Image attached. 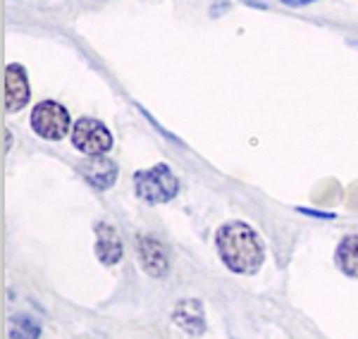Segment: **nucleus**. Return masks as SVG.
Here are the masks:
<instances>
[{
  "mask_svg": "<svg viewBox=\"0 0 358 339\" xmlns=\"http://www.w3.org/2000/svg\"><path fill=\"white\" fill-rule=\"evenodd\" d=\"M122 239H120L117 229L108 222H98L96 225V256L103 266L113 268L122 261Z\"/></svg>",
  "mask_w": 358,
  "mask_h": 339,
  "instance_id": "nucleus-8",
  "label": "nucleus"
},
{
  "mask_svg": "<svg viewBox=\"0 0 358 339\" xmlns=\"http://www.w3.org/2000/svg\"><path fill=\"white\" fill-rule=\"evenodd\" d=\"M282 3L292 5V8H301V5H308V3H315V0H282Z\"/></svg>",
  "mask_w": 358,
  "mask_h": 339,
  "instance_id": "nucleus-12",
  "label": "nucleus"
},
{
  "mask_svg": "<svg viewBox=\"0 0 358 339\" xmlns=\"http://www.w3.org/2000/svg\"><path fill=\"white\" fill-rule=\"evenodd\" d=\"M29 103V82L22 65H8L5 70V110L17 113Z\"/></svg>",
  "mask_w": 358,
  "mask_h": 339,
  "instance_id": "nucleus-7",
  "label": "nucleus"
},
{
  "mask_svg": "<svg viewBox=\"0 0 358 339\" xmlns=\"http://www.w3.org/2000/svg\"><path fill=\"white\" fill-rule=\"evenodd\" d=\"M72 143L86 156H103L113 148V136L103 122L94 117H82L72 129Z\"/></svg>",
  "mask_w": 358,
  "mask_h": 339,
  "instance_id": "nucleus-4",
  "label": "nucleus"
},
{
  "mask_svg": "<svg viewBox=\"0 0 358 339\" xmlns=\"http://www.w3.org/2000/svg\"><path fill=\"white\" fill-rule=\"evenodd\" d=\"M215 246L222 263L232 273L251 275L263 266V241L256 234V229L241 220L224 222L215 234Z\"/></svg>",
  "mask_w": 358,
  "mask_h": 339,
  "instance_id": "nucleus-1",
  "label": "nucleus"
},
{
  "mask_svg": "<svg viewBox=\"0 0 358 339\" xmlns=\"http://www.w3.org/2000/svg\"><path fill=\"white\" fill-rule=\"evenodd\" d=\"M136 249H138V258H141V266L151 277L163 280L167 273H170V261H167V254L158 239L151 237V234H138L136 237Z\"/></svg>",
  "mask_w": 358,
  "mask_h": 339,
  "instance_id": "nucleus-5",
  "label": "nucleus"
},
{
  "mask_svg": "<svg viewBox=\"0 0 358 339\" xmlns=\"http://www.w3.org/2000/svg\"><path fill=\"white\" fill-rule=\"evenodd\" d=\"M334 261H337V266L344 275L358 280V237H346L339 244Z\"/></svg>",
  "mask_w": 358,
  "mask_h": 339,
  "instance_id": "nucleus-10",
  "label": "nucleus"
},
{
  "mask_svg": "<svg viewBox=\"0 0 358 339\" xmlns=\"http://www.w3.org/2000/svg\"><path fill=\"white\" fill-rule=\"evenodd\" d=\"M134 189L138 199L155 205V203H167V201L175 199L179 192V182L170 172V168L165 163H160L148 170H138L134 175Z\"/></svg>",
  "mask_w": 358,
  "mask_h": 339,
  "instance_id": "nucleus-2",
  "label": "nucleus"
},
{
  "mask_svg": "<svg viewBox=\"0 0 358 339\" xmlns=\"http://www.w3.org/2000/svg\"><path fill=\"white\" fill-rule=\"evenodd\" d=\"M172 320L179 330H184L187 335L199 337L206 332V311H203V303L199 298H182L177 301V306L172 308Z\"/></svg>",
  "mask_w": 358,
  "mask_h": 339,
  "instance_id": "nucleus-6",
  "label": "nucleus"
},
{
  "mask_svg": "<svg viewBox=\"0 0 358 339\" xmlns=\"http://www.w3.org/2000/svg\"><path fill=\"white\" fill-rule=\"evenodd\" d=\"M31 129L36 131L41 139L57 141L67 134L69 129V115L60 103L43 101L31 110Z\"/></svg>",
  "mask_w": 358,
  "mask_h": 339,
  "instance_id": "nucleus-3",
  "label": "nucleus"
},
{
  "mask_svg": "<svg viewBox=\"0 0 358 339\" xmlns=\"http://www.w3.org/2000/svg\"><path fill=\"white\" fill-rule=\"evenodd\" d=\"M10 339H41V325L38 320H34L31 315L20 313L10 318V330H8Z\"/></svg>",
  "mask_w": 358,
  "mask_h": 339,
  "instance_id": "nucleus-11",
  "label": "nucleus"
},
{
  "mask_svg": "<svg viewBox=\"0 0 358 339\" xmlns=\"http://www.w3.org/2000/svg\"><path fill=\"white\" fill-rule=\"evenodd\" d=\"M82 175L94 189L106 192L117 180V165L106 156H89V160L82 165Z\"/></svg>",
  "mask_w": 358,
  "mask_h": 339,
  "instance_id": "nucleus-9",
  "label": "nucleus"
}]
</instances>
